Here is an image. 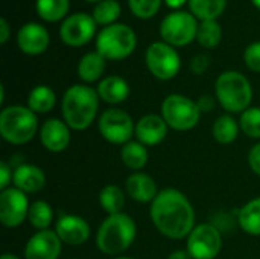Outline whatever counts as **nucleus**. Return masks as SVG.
Instances as JSON below:
<instances>
[{"mask_svg":"<svg viewBox=\"0 0 260 259\" xmlns=\"http://www.w3.org/2000/svg\"><path fill=\"white\" fill-rule=\"evenodd\" d=\"M149 217L154 227L169 240H183L195 229V209L178 189L166 188L151 203Z\"/></svg>","mask_w":260,"mask_h":259,"instance_id":"1","label":"nucleus"},{"mask_svg":"<svg viewBox=\"0 0 260 259\" xmlns=\"http://www.w3.org/2000/svg\"><path fill=\"white\" fill-rule=\"evenodd\" d=\"M99 99L98 90L87 84L70 85L61 101L62 119L75 131L87 130L98 116Z\"/></svg>","mask_w":260,"mask_h":259,"instance_id":"2","label":"nucleus"},{"mask_svg":"<svg viewBox=\"0 0 260 259\" xmlns=\"http://www.w3.org/2000/svg\"><path fill=\"white\" fill-rule=\"evenodd\" d=\"M137 237V224L125 212L107 215L96 234V247L108 256H119L126 252Z\"/></svg>","mask_w":260,"mask_h":259,"instance_id":"3","label":"nucleus"},{"mask_svg":"<svg viewBox=\"0 0 260 259\" xmlns=\"http://www.w3.org/2000/svg\"><path fill=\"white\" fill-rule=\"evenodd\" d=\"M215 96L225 111L244 113L253 101V87L241 72L227 70L215 81Z\"/></svg>","mask_w":260,"mask_h":259,"instance_id":"4","label":"nucleus"},{"mask_svg":"<svg viewBox=\"0 0 260 259\" xmlns=\"http://www.w3.org/2000/svg\"><path fill=\"white\" fill-rule=\"evenodd\" d=\"M40 131L38 114L24 105H9L0 111V134L11 145H24Z\"/></svg>","mask_w":260,"mask_h":259,"instance_id":"5","label":"nucleus"},{"mask_svg":"<svg viewBox=\"0 0 260 259\" xmlns=\"http://www.w3.org/2000/svg\"><path fill=\"white\" fill-rule=\"evenodd\" d=\"M137 46L136 32L123 23H113L105 26L96 38V52L105 60H123L129 56Z\"/></svg>","mask_w":260,"mask_h":259,"instance_id":"6","label":"nucleus"},{"mask_svg":"<svg viewBox=\"0 0 260 259\" xmlns=\"http://www.w3.org/2000/svg\"><path fill=\"white\" fill-rule=\"evenodd\" d=\"M201 114L197 101L180 93L168 95L161 104V118L168 127L175 131L193 130L198 125Z\"/></svg>","mask_w":260,"mask_h":259,"instance_id":"7","label":"nucleus"},{"mask_svg":"<svg viewBox=\"0 0 260 259\" xmlns=\"http://www.w3.org/2000/svg\"><path fill=\"white\" fill-rule=\"evenodd\" d=\"M198 23L192 12L174 11L168 14L160 24V34L165 43L181 47L190 44L198 34Z\"/></svg>","mask_w":260,"mask_h":259,"instance_id":"8","label":"nucleus"},{"mask_svg":"<svg viewBox=\"0 0 260 259\" xmlns=\"http://www.w3.org/2000/svg\"><path fill=\"white\" fill-rule=\"evenodd\" d=\"M101 136L113 145H125L136 136V124L133 118L122 108L105 110L98 121Z\"/></svg>","mask_w":260,"mask_h":259,"instance_id":"9","label":"nucleus"},{"mask_svg":"<svg viewBox=\"0 0 260 259\" xmlns=\"http://www.w3.org/2000/svg\"><path fill=\"white\" fill-rule=\"evenodd\" d=\"M146 67L160 81H169L175 78L181 67V60L174 46L165 41H155L149 44L145 53Z\"/></svg>","mask_w":260,"mask_h":259,"instance_id":"10","label":"nucleus"},{"mask_svg":"<svg viewBox=\"0 0 260 259\" xmlns=\"http://www.w3.org/2000/svg\"><path fill=\"white\" fill-rule=\"evenodd\" d=\"M186 240V250L193 259H215L222 249V235L210 223L197 224Z\"/></svg>","mask_w":260,"mask_h":259,"instance_id":"11","label":"nucleus"},{"mask_svg":"<svg viewBox=\"0 0 260 259\" xmlns=\"http://www.w3.org/2000/svg\"><path fill=\"white\" fill-rule=\"evenodd\" d=\"M30 203L27 194L11 186L0 192V223L8 229H15L27 220Z\"/></svg>","mask_w":260,"mask_h":259,"instance_id":"12","label":"nucleus"},{"mask_svg":"<svg viewBox=\"0 0 260 259\" xmlns=\"http://www.w3.org/2000/svg\"><path fill=\"white\" fill-rule=\"evenodd\" d=\"M96 21L93 15L78 12L67 17L59 27V37L64 44L70 47H81L87 44L96 34Z\"/></svg>","mask_w":260,"mask_h":259,"instance_id":"13","label":"nucleus"},{"mask_svg":"<svg viewBox=\"0 0 260 259\" xmlns=\"http://www.w3.org/2000/svg\"><path fill=\"white\" fill-rule=\"evenodd\" d=\"M62 252V241L55 231L35 232L24 246V259H58Z\"/></svg>","mask_w":260,"mask_h":259,"instance_id":"14","label":"nucleus"},{"mask_svg":"<svg viewBox=\"0 0 260 259\" xmlns=\"http://www.w3.org/2000/svg\"><path fill=\"white\" fill-rule=\"evenodd\" d=\"M38 136L41 145L49 153H62L72 142V128L64 119L50 118L40 127Z\"/></svg>","mask_w":260,"mask_h":259,"instance_id":"15","label":"nucleus"},{"mask_svg":"<svg viewBox=\"0 0 260 259\" xmlns=\"http://www.w3.org/2000/svg\"><path fill=\"white\" fill-rule=\"evenodd\" d=\"M55 232L62 244L81 246L90 238L91 229L85 218L73 214H64L56 220Z\"/></svg>","mask_w":260,"mask_h":259,"instance_id":"16","label":"nucleus"},{"mask_svg":"<svg viewBox=\"0 0 260 259\" xmlns=\"http://www.w3.org/2000/svg\"><path fill=\"white\" fill-rule=\"evenodd\" d=\"M50 43L49 32L38 23H26L17 32V44L21 52L27 55L43 53Z\"/></svg>","mask_w":260,"mask_h":259,"instance_id":"17","label":"nucleus"},{"mask_svg":"<svg viewBox=\"0 0 260 259\" xmlns=\"http://www.w3.org/2000/svg\"><path fill=\"white\" fill-rule=\"evenodd\" d=\"M169 127L161 114H145L136 122V139L145 147H155L168 136Z\"/></svg>","mask_w":260,"mask_h":259,"instance_id":"18","label":"nucleus"},{"mask_svg":"<svg viewBox=\"0 0 260 259\" xmlns=\"http://www.w3.org/2000/svg\"><path fill=\"white\" fill-rule=\"evenodd\" d=\"M46 174L44 171L32 163L18 165L14 169L12 186L23 191L24 194H37L46 186Z\"/></svg>","mask_w":260,"mask_h":259,"instance_id":"19","label":"nucleus"},{"mask_svg":"<svg viewBox=\"0 0 260 259\" xmlns=\"http://www.w3.org/2000/svg\"><path fill=\"white\" fill-rule=\"evenodd\" d=\"M125 191L129 198L139 203H152L158 195L155 180L145 172H133L125 182Z\"/></svg>","mask_w":260,"mask_h":259,"instance_id":"20","label":"nucleus"},{"mask_svg":"<svg viewBox=\"0 0 260 259\" xmlns=\"http://www.w3.org/2000/svg\"><path fill=\"white\" fill-rule=\"evenodd\" d=\"M96 90H98L99 98L110 105H117V104L125 102L131 93L129 84L126 82V79L117 75H111V76L101 79Z\"/></svg>","mask_w":260,"mask_h":259,"instance_id":"21","label":"nucleus"},{"mask_svg":"<svg viewBox=\"0 0 260 259\" xmlns=\"http://www.w3.org/2000/svg\"><path fill=\"white\" fill-rule=\"evenodd\" d=\"M107 67V60L99 52L85 53L78 64V75L85 84H91L101 79Z\"/></svg>","mask_w":260,"mask_h":259,"instance_id":"22","label":"nucleus"},{"mask_svg":"<svg viewBox=\"0 0 260 259\" xmlns=\"http://www.w3.org/2000/svg\"><path fill=\"white\" fill-rule=\"evenodd\" d=\"M120 160L122 163L134 172L142 171L149 160L148 147L140 143L139 140H129L120 148Z\"/></svg>","mask_w":260,"mask_h":259,"instance_id":"23","label":"nucleus"},{"mask_svg":"<svg viewBox=\"0 0 260 259\" xmlns=\"http://www.w3.org/2000/svg\"><path fill=\"white\" fill-rule=\"evenodd\" d=\"M238 224L250 237H260V197L250 200L239 209Z\"/></svg>","mask_w":260,"mask_h":259,"instance_id":"24","label":"nucleus"},{"mask_svg":"<svg viewBox=\"0 0 260 259\" xmlns=\"http://www.w3.org/2000/svg\"><path fill=\"white\" fill-rule=\"evenodd\" d=\"M56 104V95L49 85H37L30 90L27 96V107L35 114L49 113Z\"/></svg>","mask_w":260,"mask_h":259,"instance_id":"25","label":"nucleus"},{"mask_svg":"<svg viewBox=\"0 0 260 259\" xmlns=\"http://www.w3.org/2000/svg\"><path fill=\"white\" fill-rule=\"evenodd\" d=\"M239 131H241L239 122H236V119L232 114H222L216 118L212 127V136L221 145L233 143L238 139Z\"/></svg>","mask_w":260,"mask_h":259,"instance_id":"26","label":"nucleus"},{"mask_svg":"<svg viewBox=\"0 0 260 259\" xmlns=\"http://www.w3.org/2000/svg\"><path fill=\"white\" fill-rule=\"evenodd\" d=\"M99 205L107 212V215L123 212L125 192L117 185H105L99 192Z\"/></svg>","mask_w":260,"mask_h":259,"instance_id":"27","label":"nucleus"},{"mask_svg":"<svg viewBox=\"0 0 260 259\" xmlns=\"http://www.w3.org/2000/svg\"><path fill=\"white\" fill-rule=\"evenodd\" d=\"M27 221L30 223V226L37 232L50 229V224L53 221V209H52V206L44 200H37V202L30 203L29 214H27Z\"/></svg>","mask_w":260,"mask_h":259,"instance_id":"28","label":"nucleus"},{"mask_svg":"<svg viewBox=\"0 0 260 259\" xmlns=\"http://www.w3.org/2000/svg\"><path fill=\"white\" fill-rule=\"evenodd\" d=\"M227 6V0H189L190 12L200 20H215Z\"/></svg>","mask_w":260,"mask_h":259,"instance_id":"29","label":"nucleus"},{"mask_svg":"<svg viewBox=\"0 0 260 259\" xmlns=\"http://www.w3.org/2000/svg\"><path fill=\"white\" fill-rule=\"evenodd\" d=\"M69 5H70L69 0H37L35 8L43 20L55 23L66 17L69 11Z\"/></svg>","mask_w":260,"mask_h":259,"instance_id":"30","label":"nucleus"},{"mask_svg":"<svg viewBox=\"0 0 260 259\" xmlns=\"http://www.w3.org/2000/svg\"><path fill=\"white\" fill-rule=\"evenodd\" d=\"M222 38V27L216 20H204L198 26L197 40L203 47L213 49L221 43Z\"/></svg>","mask_w":260,"mask_h":259,"instance_id":"31","label":"nucleus"},{"mask_svg":"<svg viewBox=\"0 0 260 259\" xmlns=\"http://www.w3.org/2000/svg\"><path fill=\"white\" fill-rule=\"evenodd\" d=\"M120 5L117 0H102L93 9V18L98 24L110 26L120 15Z\"/></svg>","mask_w":260,"mask_h":259,"instance_id":"32","label":"nucleus"},{"mask_svg":"<svg viewBox=\"0 0 260 259\" xmlns=\"http://www.w3.org/2000/svg\"><path fill=\"white\" fill-rule=\"evenodd\" d=\"M239 127L250 139H260V107H250L241 113Z\"/></svg>","mask_w":260,"mask_h":259,"instance_id":"33","label":"nucleus"},{"mask_svg":"<svg viewBox=\"0 0 260 259\" xmlns=\"http://www.w3.org/2000/svg\"><path fill=\"white\" fill-rule=\"evenodd\" d=\"M131 12L139 18L154 17L161 5V0H128Z\"/></svg>","mask_w":260,"mask_h":259,"instance_id":"34","label":"nucleus"},{"mask_svg":"<svg viewBox=\"0 0 260 259\" xmlns=\"http://www.w3.org/2000/svg\"><path fill=\"white\" fill-rule=\"evenodd\" d=\"M244 61L247 67L253 72L260 73V41L251 43L244 52Z\"/></svg>","mask_w":260,"mask_h":259,"instance_id":"35","label":"nucleus"},{"mask_svg":"<svg viewBox=\"0 0 260 259\" xmlns=\"http://www.w3.org/2000/svg\"><path fill=\"white\" fill-rule=\"evenodd\" d=\"M12 176H14L12 168L5 160H2L0 162V191H5V189L12 186L11 185L12 183Z\"/></svg>","mask_w":260,"mask_h":259,"instance_id":"36","label":"nucleus"},{"mask_svg":"<svg viewBox=\"0 0 260 259\" xmlns=\"http://www.w3.org/2000/svg\"><path fill=\"white\" fill-rule=\"evenodd\" d=\"M209 66H210V58L204 53L197 55L190 63V69L195 75H203L209 69Z\"/></svg>","mask_w":260,"mask_h":259,"instance_id":"37","label":"nucleus"},{"mask_svg":"<svg viewBox=\"0 0 260 259\" xmlns=\"http://www.w3.org/2000/svg\"><path fill=\"white\" fill-rule=\"evenodd\" d=\"M248 165H250L251 171L260 177V142L251 147V150L248 153Z\"/></svg>","mask_w":260,"mask_h":259,"instance_id":"38","label":"nucleus"},{"mask_svg":"<svg viewBox=\"0 0 260 259\" xmlns=\"http://www.w3.org/2000/svg\"><path fill=\"white\" fill-rule=\"evenodd\" d=\"M216 102H218L216 96H212V95H203L197 101L198 108H200L201 113H210V111H213L215 107H216Z\"/></svg>","mask_w":260,"mask_h":259,"instance_id":"39","label":"nucleus"},{"mask_svg":"<svg viewBox=\"0 0 260 259\" xmlns=\"http://www.w3.org/2000/svg\"><path fill=\"white\" fill-rule=\"evenodd\" d=\"M11 35V29H9V24H8V20L6 18H0V43L5 44L8 41Z\"/></svg>","mask_w":260,"mask_h":259,"instance_id":"40","label":"nucleus"},{"mask_svg":"<svg viewBox=\"0 0 260 259\" xmlns=\"http://www.w3.org/2000/svg\"><path fill=\"white\" fill-rule=\"evenodd\" d=\"M166 259H193L187 250H174L168 255Z\"/></svg>","mask_w":260,"mask_h":259,"instance_id":"41","label":"nucleus"},{"mask_svg":"<svg viewBox=\"0 0 260 259\" xmlns=\"http://www.w3.org/2000/svg\"><path fill=\"white\" fill-rule=\"evenodd\" d=\"M166 2V5L169 6V8H181L186 2H189V0H165Z\"/></svg>","mask_w":260,"mask_h":259,"instance_id":"42","label":"nucleus"},{"mask_svg":"<svg viewBox=\"0 0 260 259\" xmlns=\"http://www.w3.org/2000/svg\"><path fill=\"white\" fill-rule=\"evenodd\" d=\"M0 259H20L17 255H14V253H3Z\"/></svg>","mask_w":260,"mask_h":259,"instance_id":"43","label":"nucleus"},{"mask_svg":"<svg viewBox=\"0 0 260 259\" xmlns=\"http://www.w3.org/2000/svg\"><path fill=\"white\" fill-rule=\"evenodd\" d=\"M253 2V5L256 6V8H259L260 9V0H251Z\"/></svg>","mask_w":260,"mask_h":259,"instance_id":"44","label":"nucleus"},{"mask_svg":"<svg viewBox=\"0 0 260 259\" xmlns=\"http://www.w3.org/2000/svg\"><path fill=\"white\" fill-rule=\"evenodd\" d=\"M113 259H134V258H128V256H116V258Z\"/></svg>","mask_w":260,"mask_h":259,"instance_id":"45","label":"nucleus"},{"mask_svg":"<svg viewBox=\"0 0 260 259\" xmlns=\"http://www.w3.org/2000/svg\"><path fill=\"white\" fill-rule=\"evenodd\" d=\"M87 2H102V0H87Z\"/></svg>","mask_w":260,"mask_h":259,"instance_id":"46","label":"nucleus"}]
</instances>
